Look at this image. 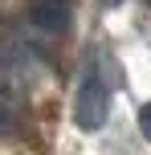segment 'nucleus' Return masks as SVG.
Masks as SVG:
<instances>
[{
  "label": "nucleus",
  "mask_w": 151,
  "mask_h": 155,
  "mask_svg": "<svg viewBox=\"0 0 151 155\" xmlns=\"http://www.w3.org/2000/svg\"><path fill=\"white\" fill-rule=\"evenodd\" d=\"M106 110H110V90H106V82L98 78V70H86L78 94H74V123L94 135L98 127L106 123Z\"/></svg>",
  "instance_id": "1"
},
{
  "label": "nucleus",
  "mask_w": 151,
  "mask_h": 155,
  "mask_svg": "<svg viewBox=\"0 0 151 155\" xmlns=\"http://www.w3.org/2000/svg\"><path fill=\"white\" fill-rule=\"evenodd\" d=\"M102 4H106V8H119V4H123V0H102Z\"/></svg>",
  "instance_id": "4"
},
{
  "label": "nucleus",
  "mask_w": 151,
  "mask_h": 155,
  "mask_svg": "<svg viewBox=\"0 0 151 155\" xmlns=\"http://www.w3.org/2000/svg\"><path fill=\"white\" fill-rule=\"evenodd\" d=\"M33 25L45 33H61L70 25V4L65 0H37L33 4Z\"/></svg>",
  "instance_id": "2"
},
{
  "label": "nucleus",
  "mask_w": 151,
  "mask_h": 155,
  "mask_svg": "<svg viewBox=\"0 0 151 155\" xmlns=\"http://www.w3.org/2000/svg\"><path fill=\"white\" fill-rule=\"evenodd\" d=\"M139 135L151 143V102H143V110H139Z\"/></svg>",
  "instance_id": "3"
}]
</instances>
